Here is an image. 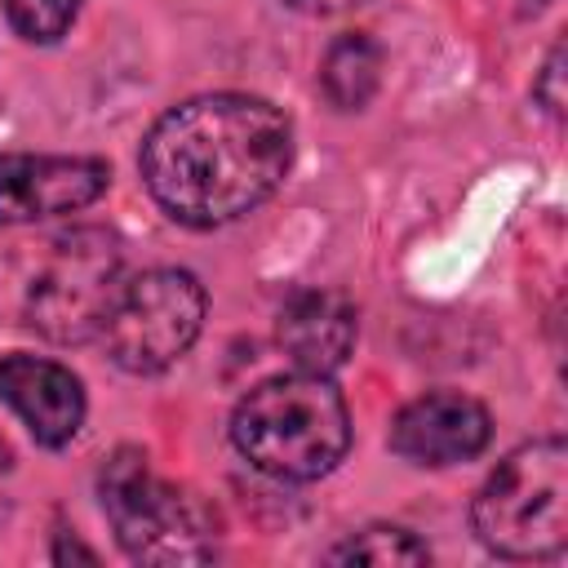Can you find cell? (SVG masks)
Wrapping results in <instances>:
<instances>
[{"label": "cell", "mask_w": 568, "mask_h": 568, "mask_svg": "<svg viewBox=\"0 0 568 568\" xmlns=\"http://www.w3.org/2000/svg\"><path fill=\"white\" fill-rule=\"evenodd\" d=\"M382 84V44L368 31H346L320 62V89L337 111H359Z\"/></svg>", "instance_id": "cell-11"}, {"label": "cell", "mask_w": 568, "mask_h": 568, "mask_svg": "<svg viewBox=\"0 0 568 568\" xmlns=\"http://www.w3.org/2000/svg\"><path fill=\"white\" fill-rule=\"evenodd\" d=\"M493 435L488 408L457 390H430L390 422V448L413 466H453L484 453Z\"/></svg>", "instance_id": "cell-8"}, {"label": "cell", "mask_w": 568, "mask_h": 568, "mask_svg": "<svg viewBox=\"0 0 568 568\" xmlns=\"http://www.w3.org/2000/svg\"><path fill=\"white\" fill-rule=\"evenodd\" d=\"M111 169L93 155H0V226L93 204Z\"/></svg>", "instance_id": "cell-7"}, {"label": "cell", "mask_w": 568, "mask_h": 568, "mask_svg": "<svg viewBox=\"0 0 568 568\" xmlns=\"http://www.w3.org/2000/svg\"><path fill=\"white\" fill-rule=\"evenodd\" d=\"M475 537L501 559H550L568 546V448L519 444L497 462L470 506Z\"/></svg>", "instance_id": "cell-4"}, {"label": "cell", "mask_w": 568, "mask_h": 568, "mask_svg": "<svg viewBox=\"0 0 568 568\" xmlns=\"http://www.w3.org/2000/svg\"><path fill=\"white\" fill-rule=\"evenodd\" d=\"M67 559H80V564H98V555H93L89 546H80L75 537H71V541L62 537V541L53 546V564H67Z\"/></svg>", "instance_id": "cell-15"}, {"label": "cell", "mask_w": 568, "mask_h": 568, "mask_svg": "<svg viewBox=\"0 0 568 568\" xmlns=\"http://www.w3.org/2000/svg\"><path fill=\"white\" fill-rule=\"evenodd\" d=\"M280 346L302 373L333 377L355 351V306L333 288H302L280 311Z\"/></svg>", "instance_id": "cell-10"}, {"label": "cell", "mask_w": 568, "mask_h": 568, "mask_svg": "<svg viewBox=\"0 0 568 568\" xmlns=\"http://www.w3.org/2000/svg\"><path fill=\"white\" fill-rule=\"evenodd\" d=\"M328 559H333V564H377V568H395V564H426L430 550H426L408 528L373 524V528L346 537Z\"/></svg>", "instance_id": "cell-12"}, {"label": "cell", "mask_w": 568, "mask_h": 568, "mask_svg": "<svg viewBox=\"0 0 568 568\" xmlns=\"http://www.w3.org/2000/svg\"><path fill=\"white\" fill-rule=\"evenodd\" d=\"M293 124L248 93H204L164 111L138 155L151 200L182 226H222L288 178Z\"/></svg>", "instance_id": "cell-1"}, {"label": "cell", "mask_w": 568, "mask_h": 568, "mask_svg": "<svg viewBox=\"0 0 568 568\" xmlns=\"http://www.w3.org/2000/svg\"><path fill=\"white\" fill-rule=\"evenodd\" d=\"M0 399L27 422V430L44 448L71 444L84 426L80 377L40 355H0Z\"/></svg>", "instance_id": "cell-9"}, {"label": "cell", "mask_w": 568, "mask_h": 568, "mask_svg": "<svg viewBox=\"0 0 568 568\" xmlns=\"http://www.w3.org/2000/svg\"><path fill=\"white\" fill-rule=\"evenodd\" d=\"M102 510L115 541L138 564H209L217 555V515L209 501L151 470L142 448H120L102 466Z\"/></svg>", "instance_id": "cell-3"}, {"label": "cell", "mask_w": 568, "mask_h": 568, "mask_svg": "<svg viewBox=\"0 0 568 568\" xmlns=\"http://www.w3.org/2000/svg\"><path fill=\"white\" fill-rule=\"evenodd\" d=\"M532 98H537L550 115H564V44H555V49L546 53V67H541V75H537V84H532Z\"/></svg>", "instance_id": "cell-14"}, {"label": "cell", "mask_w": 568, "mask_h": 568, "mask_svg": "<svg viewBox=\"0 0 568 568\" xmlns=\"http://www.w3.org/2000/svg\"><path fill=\"white\" fill-rule=\"evenodd\" d=\"M4 13H9V22L22 40L49 44L75 22L80 0H4Z\"/></svg>", "instance_id": "cell-13"}, {"label": "cell", "mask_w": 568, "mask_h": 568, "mask_svg": "<svg viewBox=\"0 0 568 568\" xmlns=\"http://www.w3.org/2000/svg\"><path fill=\"white\" fill-rule=\"evenodd\" d=\"M204 284L191 271L155 266L129 280L102 324L106 351L124 373H160L191 351L204 324Z\"/></svg>", "instance_id": "cell-6"}, {"label": "cell", "mask_w": 568, "mask_h": 568, "mask_svg": "<svg viewBox=\"0 0 568 568\" xmlns=\"http://www.w3.org/2000/svg\"><path fill=\"white\" fill-rule=\"evenodd\" d=\"M284 4H293L302 13H342V9H351L359 0H284Z\"/></svg>", "instance_id": "cell-16"}, {"label": "cell", "mask_w": 568, "mask_h": 568, "mask_svg": "<svg viewBox=\"0 0 568 568\" xmlns=\"http://www.w3.org/2000/svg\"><path fill=\"white\" fill-rule=\"evenodd\" d=\"M541 4H550V0H524V9H541Z\"/></svg>", "instance_id": "cell-17"}, {"label": "cell", "mask_w": 568, "mask_h": 568, "mask_svg": "<svg viewBox=\"0 0 568 568\" xmlns=\"http://www.w3.org/2000/svg\"><path fill=\"white\" fill-rule=\"evenodd\" d=\"M235 448L275 479H320L351 448V413L324 373H284L253 386L231 417Z\"/></svg>", "instance_id": "cell-2"}, {"label": "cell", "mask_w": 568, "mask_h": 568, "mask_svg": "<svg viewBox=\"0 0 568 568\" xmlns=\"http://www.w3.org/2000/svg\"><path fill=\"white\" fill-rule=\"evenodd\" d=\"M120 266L124 248L111 231L75 226L58 235L27 288V324L58 346L98 337L124 288Z\"/></svg>", "instance_id": "cell-5"}]
</instances>
